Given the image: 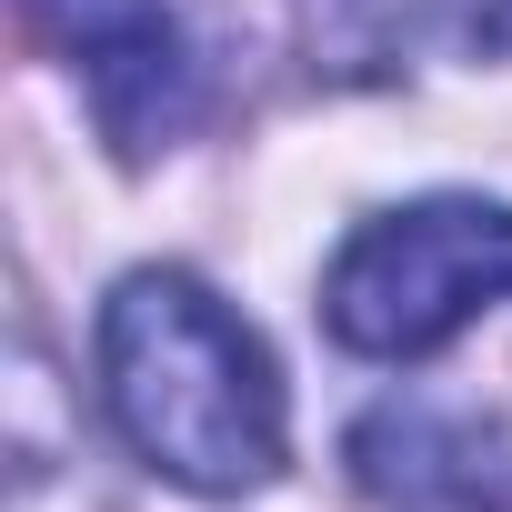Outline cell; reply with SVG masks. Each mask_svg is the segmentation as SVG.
<instances>
[{
  "label": "cell",
  "instance_id": "obj_1",
  "mask_svg": "<svg viewBox=\"0 0 512 512\" xmlns=\"http://www.w3.org/2000/svg\"><path fill=\"white\" fill-rule=\"evenodd\" d=\"M101 392L131 452L191 492H262L282 472L272 352L191 272H131L101 302Z\"/></svg>",
  "mask_w": 512,
  "mask_h": 512
},
{
  "label": "cell",
  "instance_id": "obj_2",
  "mask_svg": "<svg viewBox=\"0 0 512 512\" xmlns=\"http://www.w3.org/2000/svg\"><path fill=\"white\" fill-rule=\"evenodd\" d=\"M492 302H512V201H462V191L362 221L322 282L332 332L372 362H422Z\"/></svg>",
  "mask_w": 512,
  "mask_h": 512
},
{
  "label": "cell",
  "instance_id": "obj_3",
  "mask_svg": "<svg viewBox=\"0 0 512 512\" xmlns=\"http://www.w3.org/2000/svg\"><path fill=\"white\" fill-rule=\"evenodd\" d=\"M31 21L51 51H71V71L101 111V141L121 161H151L191 131L201 61L171 21V0H31Z\"/></svg>",
  "mask_w": 512,
  "mask_h": 512
},
{
  "label": "cell",
  "instance_id": "obj_4",
  "mask_svg": "<svg viewBox=\"0 0 512 512\" xmlns=\"http://www.w3.org/2000/svg\"><path fill=\"white\" fill-rule=\"evenodd\" d=\"M352 482L382 512H512V442L452 402H382L352 422Z\"/></svg>",
  "mask_w": 512,
  "mask_h": 512
},
{
  "label": "cell",
  "instance_id": "obj_5",
  "mask_svg": "<svg viewBox=\"0 0 512 512\" xmlns=\"http://www.w3.org/2000/svg\"><path fill=\"white\" fill-rule=\"evenodd\" d=\"M432 11L472 61H512V0H432Z\"/></svg>",
  "mask_w": 512,
  "mask_h": 512
}]
</instances>
